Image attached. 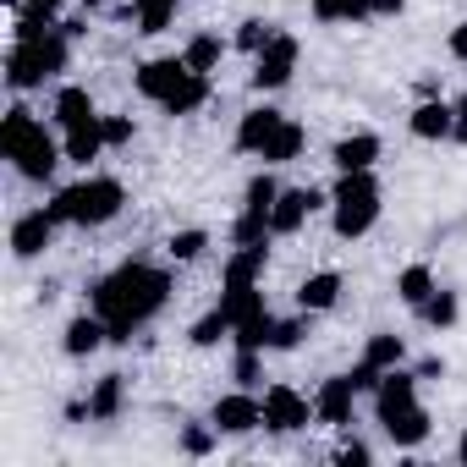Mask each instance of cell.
I'll use <instances>...</instances> for the list:
<instances>
[{
  "label": "cell",
  "mask_w": 467,
  "mask_h": 467,
  "mask_svg": "<svg viewBox=\"0 0 467 467\" xmlns=\"http://www.w3.org/2000/svg\"><path fill=\"white\" fill-rule=\"evenodd\" d=\"M209 105V72H187V83L160 105L165 116H192V110H203Z\"/></svg>",
  "instance_id": "cell-27"
},
{
  "label": "cell",
  "mask_w": 467,
  "mask_h": 467,
  "mask_svg": "<svg viewBox=\"0 0 467 467\" xmlns=\"http://www.w3.org/2000/svg\"><path fill=\"white\" fill-rule=\"evenodd\" d=\"M275 198H281V182L270 176V165L259 171V176H248V187H243V209H275Z\"/></svg>",
  "instance_id": "cell-38"
},
{
  "label": "cell",
  "mask_w": 467,
  "mask_h": 467,
  "mask_svg": "<svg viewBox=\"0 0 467 467\" xmlns=\"http://www.w3.org/2000/svg\"><path fill=\"white\" fill-rule=\"evenodd\" d=\"M352 407H358L352 374H330V379L314 390V423H325V429H347V423H352Z\"/></svg>",
  "instance_id": "cell-11"
},
{
  "label": "cell",
  "mask_w": 467,
  "mask_h": 467,
  "mask_svg": "<svg viewBox=\"0 0 467 467\" xmlns=\"http://www.w3.org/2000/svg\"><path fill=\"white\" fill-rule=\"evenodd\" d=\"M314 23H368L374 17V0H308Z\"/></svg>",
  "instance_id": "cell-28"
},
{
  "label": "cell",
  "mask_w": 467,
  "mask_h": 467,
  "mask_svg": "<svg viewBox=\"0 0 467 467\" xmlns=\"http://www.w3.org/2000/svg\"><path fill=\"white\" fill-rule=\"evenodd\" d=\"M209 423L220 434H254V429H265V396L259 390H243V385L225 390V396H214Z\"/></svg>",
  "instance_id": "cell-7"
},
{
  "label": "cell",
  "mask_w": 467,
  "mask_h": 467,
  "mask_svg": "<svg viewBox=\"0 0 467 467\" xmlns=\"http://www.w3.org/2000/svg\"><path fill=\"white\" fill-rule=\"evenodd\" d=\"M67 61H72V39H67L61 23L50 34H39V39H12V50H6V88L12 94L45 88L50 78L67 72Z\"/></svg>",
  "instance_id": "cell-4"
},
{
  "label": "cell",
  "mask_w": 467,
  "mask_h": 467,
  "mask_svg": "<svg viewBox=\"0 0 467 467\" xmlns=\"http://www.w3.org/2000/svg\"><path fill=\"white\" fill-rule=\"evenodd\" d=\"M336 462H341V467H368V462H374V451H368L363 440H347V445L336 451Z\"/></svg>",
  "instance_id": "cell-44"
},
{
  "label": "cell",
  "mask_w": 467,
  "mask_h": 467,
  "mask_svg": "<svg viewBox=\"0 0 467 467\" xmlns=\"http://www.w3.org/2000/svg\"><path fill=\"white\" fill-rule=\"evenodd\" d=\"M379 429H385V440H390L396 451H418V445L429 440V429H434V423H429V412H423V407H407V412L385 418Z\"/></svg>",
  "instance_id": "cell-20"
},
{
  "label": "cell",
  "mask_w": 467,
  "mask_h": 467,
  "mask_svg": "<svg viewBox=\"0 0 467 467\" xmlns=\"http://www.w3.org/2000/svg\"><path fill=\"white\" fill-rule=\"evenodd\" d=\"M379 220V176L374 171H341L336 187H330V225L341 243H358L368 237Z\"/></svg>",
  "instance_id": "cell-5"
},
{
  "label": "cell",
  "mask_w": 467,
  "mask_h": 467,
  "mask_svg": "<svg viewBox=\"0 0 467 467\" xmlns=\"http://www.w3.org/2000/svg\"><path fill=\"white\" fill-rule=\"evenodd\" d=\"M121 203H127V187H121L116 176H83V182H72V187H56L45 209L56 214V225H83V231H94V225H110V220L121 214Z\"/></svg>",
  "instance_id": "cell-3"
},
{
  "label": "cell",
  "mask_w": 467,
  "mask_h": 467,
  "mask_svg": "<svg viewBox=\"0 0 467 467\" xmlns=\"http://www.w3.org/2000/svg\"><path fill=\"white\" fill-rule=\"evenodd\" d=\"M61 149H67V160H72V165H83V171H88V165H94L110 143H105V127H99V121H88V127L61 132Z\"/></svg>",
  "instance_id": "cell-22"
},
{
  "label": "cell",
  "mask_w": 467,
  "mask_h": 467,
  "mask_svg": "<svg viewBox=\"0 0 467 467\" xmlns=\"http://www.w3.org/2000/svg\"><path fill=\"white\" fill-rule=\"evenodd\" d=\"M121 407H127V379L121 374H99L94 390H88V418L110 423V418H121Z\"/></svg>",
  "instance_id": "cell-21"
},
{
  "label": "cell",
  "mask_w": 467,
  "mask_h": 467,
  "mask_svg": "<svg viewBox=\"0 0 467 467\" xmlns=\"http://www.w3.org/2000/svg\"><path fill=\"white\" fill-rule=\"evenodd\" d=\"M265 259H270V248H237L225 259V270H220V286H259Z\"/></svg>",
  "instance_id": "cell-24"
},
{
  "label": "cell",
  "mask_w": 467,
  "mask_h": 467,
  "mask_svg": "<svg viewBox=\"0 0 467 467\" xmlns=\"http://www.w3.org/2000/svg\"><path fill=\"white\" fill-rule=\"evenodd\" d=\"M270 214L265 209H243L237 220H231V248H270Z\"/></svg>",
  "instance_id": "cell-25"
},
{
  "label": "cell",
  "mask_w": 467,
  "mask_h": 467,
  "mask_svg": "<svg viewBox=\"0 0 467 467\" xmlns=\"http://www.w3.org/2000/svg\"><path fill=\"white\" fill-rule=\"evenodd\" d=\"M407 0H374V17H401Z\"/></svg>",
  "instance_id": "cell-49"
},
{
  "label": "cell",
  "mask_w": 467,
  "mask_h": 467,
  "mask_svg": "<svg viewBox=\"0 0 467 467\" xmlns=\"http://www.w3.org/2000/svg\"><path fill=\"white\" fill-rule=\"evenodd\" d=\"M347 374H352V385H358V396H374V390H379V379H385V368H374L368 358H358V363H352Z\"/></svg>",
  "instance_id": "cell-43"
},
{
  "label": "cell",
  "mask_w": 467,
  "mask_h": 467,
  "mask_svg": "<svg viewBox=\"0 0 467 467\" xmlns=\"http://www.w3.org/2000/svg\"><path fill=\"white\" fill-rule=\"evenodd\" d=\"M275 34H281V28H275L270 17H248V23H237V39H231V45H237L243 56H259Z\"/></svg>",
  "instance_id": "cell-36"
},
{
  "label": "cell",
  "mask_w": 467,
  "mask_h": 467,
  "mask_svg": "<svg viewBox=\"0 0 467 467\" xmlns=\"http://www.w3.org/2000/svg\"><path fill=\"white\" fill-rule=\"evenodd\" d=\"M434 286H440V281H434V270H429V265H407V270L396 275V297H401L412 314L434 297Z\"/></svg>",
  "instance_id": "cell-26"
},
{
  "label": "cell",
  "mask_w": 467,
  "mask_h": 467,
  "mask_svg": "<svg viewBox=\"0 0 467 467\" xmlns=\"http://www.w3.org/2000/svg\"><path fill=\"white\" fill-rule=\"evenodd\" d=\"M341 303V270H314L303 286H297V308L303 314H330Z\"/></svg>",
  "instance_id": "cell-19"
},
{
  "label": "cell",
  "mask_w": 467,
  "mask_h": 467,
  "mask_svg": "<svg viewBox=\"0 0 467 467\" xmlns=\"http://www.w3.org/2000/svg\"><path fill=\"white\" fill-rule=\"evenodd\" d=\"M23 6H28L34 17H50V23H56V17H61V6H67V0H23Z\"/></svg>",
  "instance_id": "cell-47"
},
{
  "label": "cell",
  "mask_w": 467,
  "mask_h": 467,
  "mask_svg": "<svg viewBox=\"0 0 467 467\" xmlns=\"http://www.w3.org/2000/svg\"><path fill=\"white\" fill-rule=\"evenodd\" d=\"M99 347H110V330H105L99 314H78V319L67 325V336H61V352H67V358H94Z\"/></svg>",
  "instance_id": "cell-18"
},
{
  "label": "cell",
  "mask_w": 467,
  "mask_h": 467,
  "mask_svg": "<svg viewBox=\"0 0 467 467\" xmlns=\"http://www.w3.org/2000/svg\"><path fill=\"white\" fill-rule=\"evenodd\" d=\"M187 56H154V61H143L138 72H132V83H138V94L143 99H154V105H165L182 83H187Z\"/></svg>",
  "instance_id": "cell-10"
},
{
  "label": "cell",
  "mask_w": 467,
  "mask_h": 467,
  "mask_svg": "<svg viewBox=\"0 0 467 467\" xmlns=\"http://www.w3.org/2000/svg\"><path fill=\"white\" fill-rule=\"evenodd\" d=\"M379 154H385L379 132H347V138L330 149V165H336V171H374Z\"/></svg>",
  "instance_id": "cell-16"
},
{
  "label": "cell",
  "mask_w": 467,
  "mask_h": 467,
  "mask_svg": "<svg viewBox=\"0 0 467 467\" xmlns=\"http://www.w3.org/2000/svg\"><path fill=\"white\" fill-rule=\"evenodd\" d=\"M231 379H237L243 390H259V379H265V352H237V358H231Z\"/></svg>",
  "instance_id": "cell-40"
},
{
  "label": "cell",
  "mask_w": 467,
  "mask_h": 467,
  "mask_svg": "<svg viewBox=\"0 0 467 467\" xmlns=\"http://www.w3.org/2000/svg\"><path fill=\"white\" fill-rule=\"evenodd\" d=\"M418 319H423L429 330H451V325L462 319V297H456V292H445V286H434V297L418 308Z\"/></svg>",
  "instance_id": "cell-33"
},
{
  "label": "cell",
  "mask_w": 467,
  "mask_h": 467,
  "mask_svg": "<svg viewBox=\"0 0 467 467\" xmlns=\"http://www.w3.org/2000/svg\"><path fill=\"white\" fill-rule=\"evenodd\" d=\"M182 56H187V67H192V72H214V67H220V56H225V45H220L214 34H192Z\"/></svg>",
  "instance_id": "cell-37"
},
{
  "label": "cell",
  "mask_w": 467,
  "mask_h": 467,
  "mask_svg": "<svg viewBox=\"0 0 467 467\" xmlns=\"http://www.w3.org/2000/svg\"><path fill=\"white\" fill-rule=\"evenodd\" d=\"M412 88H418V99H434V94H440V83H434V78H418Z\"/></svg>",
  "instance_id": "cell-51"
},
{
  "label": "cell",
  "mask_w": 467,
  "mask_h": 467,
  "mask_svg": "<svg viewBox=\"0 0 467 467\" xmlns=\"http://www.w3.org/2000/svg\"><path fill=\"white\" fill-rule=\"evenodd\" d=\"M56 243V214L50 209H28V214H17L12 220V259H39L45 248Z\"/></svg>",
  "instance_id": "cell-12"
},
{
  "label": "cell",
  "mask_w": 467,
  "mask_h": 467,
  "mask_svg": "<svg viewBox=\"0 0 467 467\" xmlns=\"http://www.w3.org/2000/svg\"><path fill=\"white\" fill-rule=\"evenodd\" d=\"M83 12H88V17H99V12H105V0H83Z\"/></svg>",
  "instance_id": "cell-53"
},
{
  "label": "cell",
  "mask_w": 467,
  "mask_h": 467,
  "mask_svg": "<svg viewBox=\"0 0 467 467\" xmlns=\"http://www.w3.org/2000/svg\"><path fill=\"white\" fill-rule=\"evenodd\" d=\"M314 423V396H303L297 385H270L265 390V429L270 434H297Z\"/></svg>",
  "instance_id": "cell-8"
},
{
  "label": "cell",
  "mask_w": 467,
  "mask_h": 467,
  "mask_svg": "<svg viewBox=\"0 0 467 467\" xmlns=\"http://www.w3.org/2000/svg\"><path fill=\"white\" fill-rule=\"evenodd\" d=\"M187 341L198 347V352H209V347H220V341H231V314L214 303L203 319H192V330H187Z\"/></svg>",
  "instance_id": "cell-30"
},
{
  "label": "cell",
  "mask_w": 467,
  "mask_h": 467,
  "mask_svg": "<svg viewBox=\"0 0 467 467\" xmlns=\"http://www.w3.org/2000/svg\"><path fill=\"white\" fill-rule=\"evenodd\" d=\"M182 0H132V12H138V34H165L171 17H176Z\"/></svg>",
  "instance_id": "cell-34"
},
{
  "label": "cell",
  "mask_w": 467,
  "mask_h": 467,
  "mask_svg": "<svg viewBox=\"0 0 467 467\" xmlns=\"http://www.w3.org/2000/svg\"><path fill=\"white\" fill-rule=\"evenodd\" d=\"M303 336H308L303 319H275V330H270V352H297Z\"/></svg>",
  "instance_id": "cell-41"
},
{
  "label": "cell",
  "mask_w": 467,
  "mask_h": 467,
  "mask_svg": "<svg viewBox=\"0 0 467 467\" xmlns=\"http://www.w3.org/2000/svg\"><path fill=\"white\" fill-rule=\"evenodd\" d=\"M297 56H303V45L292 39V34H275L259 56H254V72H248V83L259 88V94H281L286 83H292V72H297Z\"/></svg>",
  "instance_id": "cell-6"
},
{
  "label": "cell",
  "mask_w": 467,
  "mask_h": 467,
  "mask_svg": "<svg viewBox=\"0 0 467 467\" xmlns=\"http://www.w3.org/2000/svg\"><path fill=\"white\" fill-rule=\"evenodd\" d=\"M407 407H418V368H385V379L374 390V418L385 423V418H396Z\"/></svg>",
  "instance_id": "cell-14"
},
{
  "label": "cell",
  "mask_w": 467,
  "mask_h": 467,
  "mask_svg": "<svg viewBox=\"0 0 467 467\" xmlns=\"http://www.w3.org/2000/svg\"><path fill=\"white\" fill-rule=\"evenodd\" d=\"M0 154H6V160L17 165V176H28V182H50L56 165L67 160L61 138H56L28 105H12L6 121H0Z\"/></svg>",
  "instance_id": "cell-2"
},
{
  "label": "cell",
  "mask_w": 467,
  "mask_h": 467,
  "mask_svg": "<svg viewBox=\"0 0 467 467\" xmlns=\"http://www.w3.org/2000/svg\"><path fill=\"white\" fill-rule=\"evenodd\" d=\"M281 121H286V116H281L275 105H254V110H243V121H237V149H243V154H259V149L275 138Z\"/></svg>",
  "instance_id": "cell-17"
},
{
  "label": "cell",
  "mask_w": 467,
  "mask_h": 467,
  "mask_svg": "<svg viewBox=\"0 0 467 467\" xmlns=\"http://www.w3.org/2000/svg\"><path fill=\"white\" fill-rule=\"evenodd\" d=\"M220 308L231 314V325H243V319H259V314H270L259 286H225V292H220Z\"/></svg>",
  "instance_id": "cell-29"
},
{
  "label": "cell",
  "mask_w": 467,
  "mask_h": 467,
  "mask_svg": "<svg viewBox=\"0 0 467 467\" xmlns=\"http://www.w3.org/2000/svg\"><path fill=\"white\" fill-rule=\"evenodd\" d=\"M445 50H451V61H467V17L451 28V39H445Z\"/></svg>",
  "instance_id": "cell-46"
},
{
  "label": "cell",
  "mask_w": 467,
  "mask_h": 467,
  "mask_svg": "<svg viewBox=\"0 0 467 467\" xmlns=\"http://www.w3.org/2000/svg\"><path fill=\"white\" fill-rule=\"evenodd\" d=\"M363 358H368L374 368H401V363H407V341H401L396 330H374V336L363 341Z\"/></svg>",
  "instance_id": "cell-31"
},
{
  "label": "cell",
  "mask_w": 467,
  "mask_h": 467,
  "mask_svg": "<svg viewBox=\"0 0 467 467\" xmlns=\"http://www.w3.org/2000/svg\"><path fill=\"white\" fill-rule=\"evenodd\" d=\"M99 127H105V143H110V149H127V143H132V132H138V121H132V116H99Z\"/></svg>",
  "instance_id": "cell-42"
},
{
  "label": "cell",
  "mask_w": 467,
  "mask_h": 467,
  "mask_svg": "<svg viewBox=\"0 0 467 467\" xmlns=\"http://www.w3.org/2000/svg\"><path fill=\"white\" fill-rule=\"evenodd\" d=\"M451 110H456V127H451V143H462V149H467V94H456V99H451Z\"/></svg>",
  "instance_id": "cell-45"
},
{
  "label": "cell",
  "mask_w": 467,
  "mask_h": 467,
  "mask_svg": "<svg viewBox=\"0 0 467 467\" xmlns=\"http://www.w3.org/2000/svg\"><path fill=\"white\" fill-rule=\"evenodd\" d=\"M61 28H67V39H83V34H88V12H83V17H67Z\"/></svg>",
  "instance_id": "cell-50"
},
{
  "label": "cell",
  "mask_w": 467,
  "mask_h": 467,
  "mask_svg": "<svg viewBox=\"0 0 467 467\" xmlns=\"http://www.w3.org/2000/svg\"><path fill=\"white\" fill-rule=\"evenodd\" d=\"M50 121H56L61 132H72V127H88V121H99V110H94V94H88L83 83H67V88H56Z\"/></svg>",
  "instance_id": "cell-15"
},
{
  "label": "cell",
  "mask_w": 467,
  "mask_h": 467,
  "mask_svg": "<svg viewBox=\"0 0 467 467\" xmlns=\"http://www.w3.org/2000/svg\"><path fill=\"white\" fill-rule=\"evenodd\" d=\"M270 330H275V314L231 325V352H270Z\"/></svg>",
  "instance_id": "cell-32"
},
{
  "label": "cell",
  "mask_w": 467,
  "mask_h": 467,
  "mask_svg": "<svg viewBox=\"0 0 467 467\" xmlns=\"http://www.w3.org/2000/svg\"><path fill=\"white\" fill-rule=\"evenodd\" d=\"M451 127H456V110H451V99H418L412 105V116H407V132L418 138V143H451Z\"/></svg>",
  "instance_id": "cell-13"
},
{
  "label": "cell",
  "mask_w": 467,
  "mask_h": 467,
  "mask_svg": "<svg viewBox=\"0 0 467 467\" xmlns=\"http://www.w3.org/2000/svg\"><path fill=\"white\" fill-rule=\"evenodd\" d=\"M303 149H308V132H303V127H297V121L286 116V121L275 127V138H270V143L259 149V160H265V165L275 171V165H292V160H297Z\"/></svg>",
  "instance_id": "cell-23"
},
{
  "label": "cell",
  "mask_w": 467,
  "mask_h": 467,
  "mask_svg": "<svg viewBox=\"0 0 467 467\" xmlns=\"http://www.w3.org/2000/svg\"><path fill=\"white\" fill-rule=\"evenodd\" d=\"M456 462H462V467H467V429H462V434H456Z\"/></svg>",
  "instance_id": "cell-52"
},
{
  "label": "cell",
  "mask_w": 467,
  "mask_h": 467,
  "mask_svg": "<svg viewBox=\"0 0 467 467\" xmlns=\"http://www.w3.org/2000/svg\"><path fill=\"white\" fill-rule=\"evenodd\" d=\"M88 292H94V314L110 330V347H127L132 330H143L171 303V275L154 270V265H143V259H127L121 270L99 275Z\"/></svg>",
  "instance_id": "cell-1"
},
{
  "label": "cell",
  "mask_w": 467,
  "mask_h": 467,
  "mask_svg": "<svg viewBox=\"0 0 467 467\" xmlns=\"http://www.w3.org/2000/svg\"><path fill=\"white\" fill-rule=\"evenodd\" d=\"M319 209H330V192H319V187H281V198L270 209V231L275 237H292V231H303L308 214H319Z\"/></svg>",
  "instance_id": "cell-9"
},
{
  "label": "cell",
  "mask_w": 467,
  "mask_h": 467,
  "mask_svg": "<svg viewBox=\"0 0 467 467\" xmlns=\"http://www.w3.org/2000/svg\"><path fill=\"white\" fill-rule=\"evenodd\" d=\"M220 445V429L214 423H182V451L187 456H209Z\"/></svg>",
  "instance_id": "cell-39"
},
{
  "label": "cell",
  "mask_w": 467,
  "mask_h": 467,
  "mask_svg": "<svg viewBox=\"0 0 467 467\" xmlns=\"http://www.w3.org/2000/svg\"><path fill=\"white\" fill-rule=\"evenodd\" d=\"M203 248H209V231H203V225L171 231V243H165V254H171L176 265H192V259H203Z\"/></svg>",
  "instance_id": "cell-35"
},
{
  "label": "cell",
  "mask_w": 467,
  "mask_h": 467,
  "mask_svg": "<svg viewBox=\"0 0 467 467\" xmlns=\"http://www.w3.org/2000/svg\"><path fill=\"white\" fill-rule=\"evenodd\" d=\"M418 379H445V358H423L418 363Z\"/></svg>",
  "instance_id": "cell-48"
}]
</instances>
